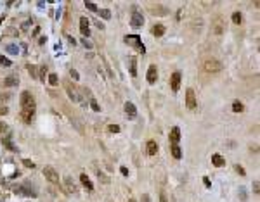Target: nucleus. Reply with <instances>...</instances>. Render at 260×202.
I'll use <instances>...</instances> for the list:
<instances>
[{
	"mask_svg": "<svg viewBox=\"0 0 260 202\" xmlns=\"http://www.w3.org/2000/svg\"><path fill=\"white\" fill-rule=\"evenodd\" d=\"M222 67H224V64L217 59H206L203 62V69L206 73H219V71H222Z\"/></svg>",
	"mask_w": 260,
	"mask_h": 202,
	"instance_id": "f257e3e1",
	"label": "nucleus"
},
{
	"mask_svg": "<svg viewBox=\"0 0 260 202\" xmlns=\"http://www.w3.org/2000/svg\"><path fill=\"white\" fill-rule=\"evenodd\" d=\"M21 107H23V111H35V99L30 92L21 93Z\"/></svg>",
	"mask_w": 260,
	"mask_h": 202,
	"instance_id": "f03ea898",
	"label": "nucleus"
},
{
	"mask_svg": "<svg viewBox=\"0 0 260 202\" xmlns=\"http://www.w3.org/2000/svg\"><path fill=\"white\" fill-rule=\"evenodd\" d=\"M43 176H45V178L49 180L50 183H54V185H59V174H57V171H56L54 168H50V166L43 168Z\"/></svg>",
	"mask_w": 260,
	"mask_h": 202,
	"instance_id": "7ed1b4c3",
	"label": "nucleus"
},
{
	"mask_svg": "<svg viewBox=\"0 0 260 202\" xmlns=\"http://www.w3.org/2000/svg\"><path fill=\"white\" fill-rule=\"evenodd\" d=\"M212 30H213V33L215 35H222L224 31H226V21L219 16V17H215L213 19V22H212Z\"/></svg>",
	"mask_w": 260,
	"mask_h": 202,
	"instance_id": "20e7f679",
	"label": "nucleus"
},
{
	"mask_svg": "<svg viewBox=\"0 0 260 202\" xmlns=\"http://www.w3.org/2000/svg\"><path fill=\"white\" fill-rule=\"evenodd\" d=\"M186 105L187 109H196L198 105V100H196V95H194V90L192 88H187V92H186Z\"/></svg>",
	"mask_w": 260,
	"mask_h": 202,
	"instance_id": "39448f33",
	"label": "nucleus"
},
{
	"mask_svg": "<svg viewBox=\"0 0 260 202\" xmlns=\"http://www.w3.org/2000/svg\"><path fill=\"white\" fill-rule=\"evenodd\" d=\"M62 187H64V190H66L68 193H76V192H78V188H76V185H75V182H73L71 176H64Z\"/></svg>",
	"mask_w": 260,
	"mask_h": 202,
	"instance_id": "423d86ee",
	"label": "nucleus"
},
{
	"mask_svg": "<svg viewBox=\"0 0 260 202\" xmlns=\"http://www.w3.org/2000/svg\"><path fill=\"white\" fill-rule=\"evenodd\" d=\"M180 71H175L172 74V78H170V86H172V90L173 92H177V90L180 88Z\"/></svg>",
	"mask_w": 260,
	"mask_h": 202,
	"instance_id": "0eeeda50",
	"label": "nucleus"
},
{
	"mask_svg": "<svg viewBox=\"0 0 260 202\" xmlns=\"http://www.w3.org/2000/svg\"><path fill=\"white\" fill-rule=\"evenodd\" d=\"M179 140H180V128L173 126L172 131H170V143L172 145H179Z\"/></svg>",
	"mask_w": 260,
	"mask_h": 202,
	"instance_id": "6e6552de",
	"label": "nucleus"
},
{
	"mask_svg": "<svg viewBox=\"0 0 260 202\" xmlns=\"http://www.w3.org/2000/svg\"><path fill=\"white\" fill-rule=\"evenodd\" d=\"M156 80H158V69H156V66L155 64H151L149 66V69H147V83H156Z\"/></svg>",
	"mask_w": 260,
	"mask_h": 202,
	"instance_id": "1a4fd4ad",
	"label": "nucleus"
},
{
	"mask_svg": "<svg viewBox=\"0 0 260 202\" xmlns=\"http://www.w3.org/2000/svg\"><path fill=\"white\" fill-rule=\"evenodd\" d=\"M125 41H128V43H135L134 47H137V50H139V52H142V54L146 52V49L142 47V43H141V38H139L137 35H135V36H125Z\"/></svg>",
	"mask_w": 260,
	"mask_h": 202,
	"instance_id": "9d476101",
	"label": "nucleus"
},
{
	"mask_svg": "<svg viewBox=\"0 0 260 202\" xmlns=\"http://www.w3.org/2000/svg\"><path fill=\"white\" fill-rule=\"evenodd\" d=\"M80 33L83 36L90 35V31H89V19H87V17H80Z\"/></svg>",
	"mask_w": 260,
	"mask_h": 202,
	"instance_id": "9b49d317",
	"label": "nucleus"
},
{
	"mask_svg": "<svg viewBox=\"0 0 260 202\" xmlns=\"http://www.w3.org/2000/svg\"><path fill=\"white\" fill-rule=\"evenodd\" d=\"M125 112H127V116H128L130 119H134V118L137 116V109H135V105H134L132 102H127V104H125Z\"/></svg>",
	"mask_w": 260,
	"mask_h": 202,
	"instance_id": "f8f14e48",
	"label": "nucleus"
},
{
	"mask_svg": "<svg viewBox=\"0 0 260 202\" xmlns=\"http://www.w3.org/2000/svg\"><path fill=\"white\" fill-rule=\"evenodd\" d=\"M146 152H147V155H156V152H158V143H156L155 140H147Z\"/></svg>",
	"mask_w": 260,
	"mask_h": 202,
	"instance_id": "ddd939ff",
	"label": "nucleus"
},
{
	"mask_svg": "<svg viewBox=\"0 0 260 202\" xmlns=\"http://www.w3.org/2000/svg\"><path fill=\"white\" fill-rule=\"evenodd\" d=\"M212 163H213V166H215V168H222V166H226V159H224L220 154H213V155H212Z\"/></svg>",
	"mask_w": 260,
	"mask_h": 202,
	"instance_id": "4468645a",
	"label": "nucleus"
},
{
	"mask_svg": "<svg viewBox=\"0 0 260 202\" xmlns=\"http://www.w3.org/2000/svg\"><path fill=\"white\" fill-rule=\"evenodd\" d=\"M21 119L30 124L35 119V111H21Z\"/></svg>",
	"mask_w": 260,
	"mask_h": 202,
	"instance_id": "2eb2a0df",
	"label": "nucleus"
},
{
	"mask_svg": "<svg viewBox=\"0 0 260 202\" xmlns=\"http://www.w3.org/2000/svg\"><path fill=\"white\" fill-rule=\"evenodd\" d=\"M64 86H66V92H68V95H70V99H71V100H80V95L76 93V90H75L68 81L64 83Z\"/></svg>",
	"mask_w": 260,
	"mask_h": 202,
	"instance_id": "dca6fc26",
	"label": "nucleus"
},
{
	"mask_svg": "<svg viewBox=\"0 0 260 202\" xmlns=\"http://www.w3.org/2000/svg\"><path fill=\"white\" fill-rule=\"evenodd\" d=\"M4 85H5V86H17V85H19V78H17V76H7V78L4 80Z\"/></svg>",
	"mask_w": 260,
	"mask_h": 202,
	"instance_id": "f3484780",
	"label": "nucleus"
},
{
	"mask_svg": "<svg viewBox=\"0 0 260 202\" xmlns=\"http://www.w3.org/2000/svg\"><path fill=\"white\" fill-rule=\"evenodd\" d=\"M80 182L83 183V187H85L87 190H94V185L90 183V180H89V176H87V174H80Z\"/></svg>",
	"mask_w": 260,
	"mask_h": 202,
	"instance_id": "a211bd4d",
	"label": "nucleus"
},
{
	"mask_svg": "<svg viewBox=\"0 0 260 202\" xmlns=\"http://www.w3.org/2000/svg\"><path fill=\"white\" fill-rule=\"evenodd\" d=\"M151 33H153L155 36H161L165 33V26L163 24H155L153 28H151Z\"/></svg>",
	"mask_w": 260,
	"mask_h": 202,
	"instance_id": "6ab92c4d",
	"label": "nucleus"
},
{
	"mask_svg": "<svg viewBox=\"0 0 260 202\" xmlns=\"http://www.w3.org/2000/svg\"><path fill=\"white\" fill-rule=\"evenodd\" d=\"M128 61H130V74L135 78V76H137V59H135V57H130Z\"/></svg>",
	"mask_w": 260,
	"mask_h": 202,
	"instance_id": "aec40b11",
	"label": "nucleus"
},
{
	"mask_svg": "<svg viewBox=\"0 0 260 202\" xmlns=\"http://www.w3.org/2000/svg\"><path fill=\"white\" fill-rule=\"evenodd\" d=\"M130 22H132V26L137 28V26H142V24H144V19H142L139 14H134V17H132V21H130Z\"/></svg>",
	"mask_w": 260,
	"mask_h": 202,
	"instance_id": "412c9836",
	"label": "nucleus"
},
{
	"mask_svg": "<svg viewBox=\"0 0 260 202\" xmlns=\"http://www.w3.org/2000/svg\"><path fill=\"white\" fill-rule=\"evenodd\" d=\"M172 155L175 157V159H180L182 157V150H180L179 145H172Z\"/></svg>",
	"mask_w": 260,
	"mask_h": 202,
	"instance_id": "4be33fe9",
	"label": "nucleus"
},
{
	"mask_svg": "<svg viewBox=\"0 0 260 202\" xmlns=\"http://www.w3.org/2000/svg\"><path fill=\"white\" fill-rule=\"evenodd\" d=\"M232 22H234V24H241V22H243L241 12H234V14H232Z\"/></svg>",
	"mask_w": 260,
	"mask_h": 202,
	"instance_id": "5701e85b",
	"label": "nucleus"
},
{
	"mask_svg": "<svg viewBox=\"0 0 260 202\" xmlns=\"http://www.w3.org/2000/svg\"><path fill=\"white\" fill-rule=\"evenodd\" d=\"M96 174H97V178L101 180V182H104V183H109V178H107L102 171H99V169H96Z\"/></svg>",
	"mask_w": 260,
	"mask_h": 202,
	"instance_id": "b1692460",
	"label": "nucleus"
},
{
	"mask_svg": "<svg viewBox=\"0 0 260 202\" xmlns=\"http://www.w3.org/2000/svg\"><path fill=\"white\" fill-rule=\"evenodd\" d=\"M85 7L89 11H92V12H97V5L94 2H90V0H87V2H85Z\"/></svg>",
	"mask_w": 260,
	"mask_h": 202,
	"instance_id": "393cba45",
	"label": "nucleus"
},
{
	"mask_svg": "<svg viewBox=\"0 0 260 202\" xmlns=\"http://www.w3.org/2000/svg\"><path fill=\"white\" fill-rule=\"evenodd\" d=\"M243 109H245V107H243V104H241V102H237V100H236V102L232 104V111H234V112H241Z\"/></svg>",
	"mask_w": 260,
	"mask_h": 202,
	"instance_id": "a878e982",
	"label": "nucleus"
},
{
	"mask_svg": "<svg viewBox=\"0 0 260 202\" xmlns=\"http://www.w3.org/2000/svg\"><path fill=\"white\" fill-rule=\"evenodd\" d=\"M26 67H28V71H30V76H31V78H36V76H38V74H36V67H35V66L28 64Z\"/></svg>",
	"mask_w": 260,
	"mask_h": 202,
	"instance_id": "bb28decb",
	"label": "nucleus"
},
{
	"mask_svg": "<svg viewBox=\"0 0 260 202\" xmlns=\"http://www.w3.org/2000/svg\"><path fill=\"white\" fill-rule=\"evenodd\" d=\"M57 81H59V80H57V74H54V73H52V74H49V83H50L52 86H56V85H57Z\"/></svg>",
	"mask_w": 260,
	"mask_h": 202,
	"instance_id": "cd10ccee",
	"label": "nucleus"
},
{
	"mask_svg": "<svg viewBox=\"0 0 260 202\" xmlns=\"http://www.w3.org/2000/svg\"><path fill=\"white\" fill-rule=\"evenodd\" d=\"M90 107H92L96 112H99V111H101V107H99V104H97V100H96V99H90Z\"/></svg>",
	"mask_w": 260,
	"mask_h": 202,
	"instance_id": "c85d7f7f",
	"label": "nucleus"
},
{
	"mask_svg": "<svg viewBox=\"0 0 260 202\" xmlns=\"http://www.w3.org/2000/svg\"><path fill=\"white\" fill-rule=\"evenodd\" d=\"M107 128H109V133H118V131H120V126H118V124H109Z\"/></svg>",
	"mask_w": 260,
	"mask_h": 202,
	"instance_id": "c756f323",
	"label": "nucleus"
},
{
	"mask_svg": "<svg viewBox=\"0 0 260 202\" xmlns=\"http://www.w3.org/2000/svg\"><path fill=\"white\" fill-rule=\"evenodd\" d=\"M234 169H236V173H237V174H241V176H245V174H246V173H245V169H243L239 164H236V166H234Z\"/></svg>",
	"mask_w": 260,
	"mask_h": 202,
	"instance_id": "7c9ffc66",
	"label": "nucleus"
},
{
	"mask_svg": "<svg viewBox=\"0 0 260 202\" xmlns=\"http://www.w3.org/2000/svg\"><path fill=\"white\" fill-rule=\"evenodd\" d=\"M99 12H101V16H102L104 19H109V17H111V12L106 11V9H102V11H99Z\"/></svg>",
	"mask_w": 260,
	"mask_h": 202,
	"instance_id": "2f4dec72",
	"label": "nucleus"
},
{
	"mask_svg": "<svg viewBox=\"0 0 260 202\" xmlns=\"http://www.w3.org/2000/svg\"><path fill=\"white\" fill-rule=\"evenodd\" d=\"M45 74H47V67H45V66H42V67H40V78H42V80H45Z\"/></svg>",
	"mask_w": 260,
	"mask_h": 202,
	"instance_id": "473e14b6",
	"label": "nucleus"
},
{
	"mask_svg": "<svg viewBox=\"0 0 260 202\" xmlns=\"http://www.w3.org/2000/svg\"><path fill=\"white\" fill-rule=\"evenodd\" d=\"M23 164H25L26 168H31V169L35 168V163H33V161H30V159H25V161H23Z\"/></svg>",
	"mask_w": 260,
	"mask_h": 202,
	"instance_id": "72a5a7b5",
	"label": "nucleus"
},
{
	"mask_svg": "<svg viewBox=\"0 0 260 202\" xmlns=\"http://www.w3.org/2000/svg\"><path fill=\"white\" fill-rule=\"evenodd\" d=\"M0 64H4V66H7V67H9V66H11V61H7L4 55H0Z\"/></svg>",
	"mask_w": 260,
	"mask_h": 202,
	"instance_id": "f704fd0d",
	"label": "nucleus"
},
{
	"mask_svg": "<svg viewBox=\"0 0 260 202\" xmlns=\"http://www.w3.org/2000/svg\"><path fill=\"white\" fill-rule=\"evenodd\" d=\"M7 112H9V109H7L5 105H0V116H5Z\"/></svg>",
	"mask_w": 260,
	"mask_h": 202,
	"instance_id": "c9c22d12",
	"label": "nucleus"
},
{
	"mask_svg": "<svg viewBox=\"0 0 260 202\" xmlns=\"http://www.w3.org/2000/svg\"><path fill=\"white\" fill-rule=\"evenodd\" d=\"M4 143H5V147H7V149H11V150H16V147L11 143V140H4Z\"/></svg>",
	"mask_w": 260,
	"mask_h": 202,
	"instance_id": "e433bc0d",
	"label": "nucleus"
},
{
	"mask_svg": "<svg viewBox=\"0 0 260 202\" xmlns=\"http://www.w3.org/2000/svg\"><path fill=\"white\" fill-rule=\"evenodd\" d=\"M7 99H11V93H0V100H7Z\"/></svg>",
	"mask_w": 260,
	"mask_h": 202,
	"instance_id": "4c0bfd02",
	"label": "nucleus"
},
{
	"mask_svg": "<svg viewBox=\"0 0 260 202\" xmlns=\"http://www.w3.org/2000/svg\"><path fill=\"white\" fill-rule=\"evenodd\" d=\"M7 131V124L5 123H0V133H5Z\"/></svg>",
	"mask_w": 260,
	"mask_h": 202,
	"instance_id": "58836bf2",
	"label": "nucleus"
},
{
	"mask_svg": "<svg viewBox=\"0 0 260 202\" xmlns=\"http://www.w3.org/2000/svg\"><path fill=\"white\" fill-rule=\"evenodd\" d=\"M70 73H71V78H73V80H78V73H76L75 69H71Z\"/></svg>",
	"mask_w": 260,
	"mask_h": 202,
	"instance_id": "ea45409f",
	"label": "nucleus"
},
{
	"mask_svg": "<svg viewBox=\"0 0 260 202\" xmlns=\"http://www.w3.org/2000/svg\"><path fill=\"white\" fill-rule=\"evenodd\" d=\"M120 169H121V174H123V176H128V169H127L125 166H123V168H120Z\"/></svg>",
	"mask_w": 260,
	"mask_h": 202,
	"instance_id": "a19ab883",
	"label": "nucleus"
},
{
	"mask_svg": "<svg viewBox=\"0 0 260 202\" xmlns=\"http://www.w3.org/2000/svg\"><path fill=\"white\" fill-rule=\"evenodd\" d=\"M160 202H168V199H166V195H165V193H161V195H160Z\"/></svg>",
	"mask_w": 260,
	"mask_h": 202,
	"instance_id": "79ce46f5",
	"label": "nucleus"
},
{
	"mask_svg": "<svg viewBox=\"0 0 260 202\" xmlns=\"http://www.w3.org/2000/svg\"><path fill=\"white\" fill-rule=\"evenodd\" d=\"M96 24H97V28H101V30H104V24H102V22H101V21H96Z\"/></svg>",
	"mask_w": 260,
	"mask_h": 202,
	"instance_id": "37998d69",
	"label": "nucleus"
},
{
	"mask_svg": "<svg viewBox=\"0 0 260 202\" xmlns=\"http://www.w3.org/2000/svg\"><path fill=\"white\" fill-rule=\"evenodd\" d=\"M203 182H205V185H206V187H210V180H208V178H206V176H205V178H203Z\"/></svg>",
	"mask_w": 260,
	"mask_h": 202,
	"instance_id": "c03bdc74",
	"label": "nucleus"
},
{
	"mask_svg": "<svg viewBox=\"0 0 260 202\" xmlns=\"http://www.w3.org/2000/svg\"><path fill=\"white\" fill-rule=\"evenodd\" d=\"M127 202H135V200H134V199H128V200H127Z\"/></svg>",
	"mask_w": 260,
	"mask_h": 202,
	"instance_id": "a18cd8bd",
	"label": "nucleus"
}]
</instances>
